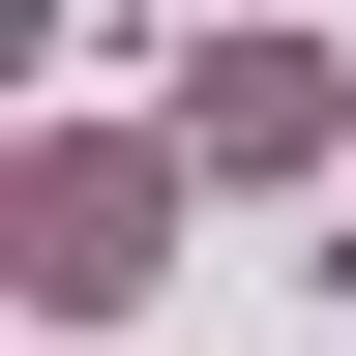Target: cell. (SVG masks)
<instances>
[{
  "label": "cell",
  "instance_id": "1",
  "mask_svg": "<svg viewBox=\"0 0 356 356\" xmlns=\"http://www.w3.org/2000/svg\"><path fill=\"white\" fill-rule=\"evenodd\" d=\"M0 238H30L60 327H119V297L178 267V178H149V149H30V178H0Z\"/></svg>",
  "mask_w": 356,
  "mask_h": 356
},
{
  "label": "cell",
  "instance_id": "2",
  "mask_svg": "<svg viewBox=\"0 0 356 356\" xmlns=\"http://www.w3.org/2000/svg\"><path fill=\"white\" fill-rule=\"evenodd\" d=\"M178 149H208V178H297V149H327V60H267V30L178 60Z\"/></svg>",
  "mask_w": 356,
  "mask_h": 356
}]
</instances>
